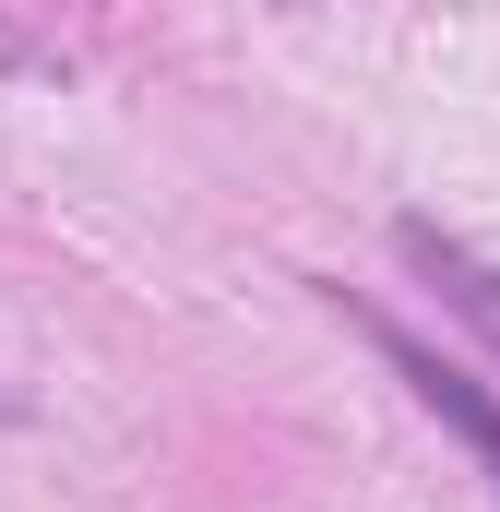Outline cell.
<instances>
[{"mask_svg": "<svg viewBox=\"0 0 500 512\" xmlns=\"http://www.w3.org/2000/svg\"><path fill=\"white\" fill-rule=\"evenodd\" d=\"M393 251L417 262V286H441V310H453V322L500 358V262L477 251V239H453V227H429V215H405V227H393Z\"/></svg>", "mask_w": 500, "mask_h": 512, "instance_id": "obj_1", "label": "cell"}, {"mask_svg": "<svg viewBox=\"0 0 500 512\" xmlns=\"http://www.w3.org/2000/svg\"><path fill=\"white\" fill-rule=\"evenodd\" d=\"M370 346L393 358V370H405V382H417V405H429V417H441V429H453V441H465V453H477V465L500 477V405H489V393L465 382V370H441V358H429L405 322H381V310H370Z\"/></svg>", "mask_w": 500, "mask_h": 512, "instance_id": "obj_2", "label": "cell"}]
</instances>
